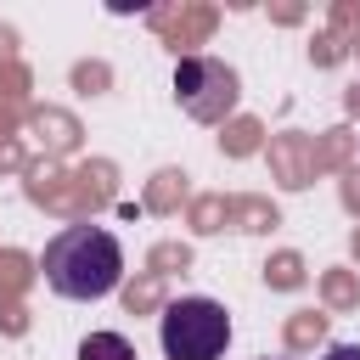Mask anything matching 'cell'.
I'll return each mask as SVG.
<instances>
[{
  "mask_svg": "<svg viewBox=\"0 0 360 360\" xmlns=\"http://www.w3.org/2000/svg\"><path fill=\"white\" fill-rule=\"evenodd\" d=\"M158 338L169 360H219L231 343V315L214 298H174L158 321Z\"/></svg>",
  "mask_w": 360,
  "mask_h": 360,
  "instance_id": "2",
  "label": "cell"
},
{
  "mask_svg": "<svg viewBox=\"0 0 360 360\" xmlns=\"http://www.w3.org/2000/svg\"><path fill=\"white\" fill-rule=\"evenodd\" d=\"M174 101L197 124H225L236 112V101H242L236 68H225L219 56H180L174 62Z\"/></svg>",
  "mask_w": 360,
  "mask_h": 360,
  "instance_id": "3",
  "label": "cell"
},
{
  "mask_svg": "<svg viewBox=\"0 0 360 360\" xmlns=\"http://www.w3.org/2000/svg\"><path fill=\"white\" fill-rule=\"evenodd\" d=\"M79 360H135V349H129V338H118V332H90V338L79 343Z\"/></svg>",
  "mask_w": 360,
  "mask_h": 360,
  "instance_id": "4",
  "label": "cell"
},
{
  "mask_svg": "<svg viewBox=\"0 0 360 360\" xmlns=\"http://www.w3.org/2000/svg\"><path fill=\"white\" fill-rule=\"evenodd\" d=\"M326 360H360V343H332Z\"/></svg>",
  "mask_w": 360,
  "mask_h": 360,
  "instance_id": "5",
  "label": "cell"
},
{
  "mask_svg": "<svg viewBox=\"0 0 360 360\" xmlns=\"http://www.w3.org/2000/svg\"><path fill=\"white\" fill-rule=\"evenodd\" d=\"M124 281V248L101 225H68L45 242V287L73 304H96Z\"/></svg>",
  "mask_w": 360,
  "mask_h": 360,
  "instance_id": "1",
  "label": "cell"
}]
</instances>
